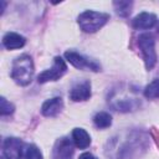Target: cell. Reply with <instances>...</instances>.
I'll use <instances>...</instances> for the list:
<instances>
[{
  "label": "cell",
  "mask_w": 159,
  "mask_h": 159,
  "mask_svg": "<svg viewBox=\"0 0 159 159\" xmlns=\"http://www.w3.org/2000/svg\"><path fill=\"white\" fill-rule=\"evenodd\" d=\"M34 76V62L31 56L24 53L16 57L11 65V78L20 86L31 83Z\"/></svg>",
  "instance_id": "1"
},
{
  "label": "cell",
  "mask_w": 159,
  "mask_h": 159,
  "mask_svg": "<svg viewBox=\"0 0 159 159\" xmlns=\"http://www.w3.org/2000/svg\"><path fill=\"white\" fill-rule=\"evenodd\" d=\"M108 102L111 106L119 112H132L135 111L140 106V98L134 94L130 89H114L108 97Z\"/></svg>",
  "instance_id": "2"
},
{
  "label": "cell",
  "mask_w": 159,
  "mask_h": 159,
  "mask_svg": "<svg viewBox=\"0 0 159 159\" xmlns=\"http://www.w3.org/2000/svg\"><path fill=\"white\" fill-rule=\"evenodd\" d=\"M109 20V15L106 12H99L94 10H86L81 12L77 17V22L82 31L92 34L103 27Z\"/></svg>",
  "instance_id": "3"
},
{
  "label": "cell",
  "mask_w": 159,
  "mask_h": 159,
  "mask_svg": "<svg viewBox=\"0 0 159 159\" xmlns=\"http://www.w3.org/2000/svg\"><path fill=\"white\" fill-rule=\"evenodd\" d=\"M138 46L142 51L145 68L152 70L157 63V53H155V40L152 34L144 32L138 37Z\"/></svg>",
  "instance_id": "4"
},
{
  "label": "cell",
  "mask_w": 159,
  "mask_h": 159,
  "mask_svg": "<svg viewBox=\"0 0 159 159\" xmlns=\"http://www.w3.org/2000/svg\"><path fill=\"white\" fill-rule=\"evenodd\" d=\"M66 71H67V66H66L65 60L62 57H60V56H56L55 60H53L52 67L48 68V70L42 71L37 76V81H39V83H46V82H50V81H57L66 73Z\"/></svg>",
  "instance_id": "5"
},
{
  "label": "cell",
  "mask_w": 159,
  "mask_h": 159,
  "mask_svg": "<svg viewBox=\"0 0 159 159\" xmlns=\"http://www.w3.org/2000/svg\"><path fill=\"white\" fill-rule=\"evenodd\" d=\"M65 58L76 68L78 70H91V71H101V66L93 61V60H89L87 57H84L83 55L76 52V51H66L65 52Z\"/></svg>",
  "instance_id": "6"
},
{
  "label": "cell",
  "mask_w": 159,
  "mask_h": 159,
  "mask_svg": "<svg viewBox=\"0 0 159 159\" xmlns=\"http://www.w3.org/2000/svg\"><path fill=\"white\" fill-rule=\"evenodd\" d=\"M25 143L15 137H9L2 142V155L6 159H19Z\"/></svg>",
  "instance_id": "7"
},
{
  "label": "cell",
  "mask_w": 159,
  "mask_h": 159,
  "mask_svg": "<svg viewBox=\"0 0 159 159\" xmlns=\"http://www.w3.org/2000/svg\"><path fill=\"white\" fill-rule=\"evenodd\" d=\"M73 144L72 142L63 137L61 139H57V142L53 145L52 149V159H72L73 158Z\"/></svg>",
  "instance_id": "8"
},
{
  "label": "cell",
  "mask_w": 159,
  "mask_h": 159,
  "mask_svg": "<svg viewBox=\"0 0 159 159\" xmlns=\"http://www.w3.org/2000/svg\"><path fill=\"white\" fill-rule=\"evenodd\" d=\"M68 97L73 102H82V101L89 99V97H91V82L89 81H82V82L73 84V87L70 89Z\"/></svg>",
  "instance_id": "9"
},
{
  "label": "cell",
  "mask_w": 159,
  "mask_h": 159,
  "mask_svg": "<svg viewBox=\"0 0 159 159\" xmlns=\"http://www.w3.org/2000/svg\"><path fill=\"white\" fill-rule=\"evenodd\" d=\"M127 140L124 143L120 144V147H118V154H117V159H129V155L133 154V152H135L134 149H132L133 147L134 148H140V143H143V138L140 137H133V138H125Z\"/></svg>",
  "instance_id": "10"
},
{
  "label": "cell",
  "mask_w": 159,
  "mask_h": 159,
  "mask_svg": "<svg viewBox=\"0 0 159 159\" xmlns=\"http://www.w3.org/2000/svg\"><path fill=\"white\" fill-rule=\"evenodd\" d=\"M157 16L152 12H140L132 20V26L137 30H148L157 25Z\"/></svg>",
  "instance_id": "11"
},
{
  "label": "cell",
  "mask_w": 159,
  "mask_h": 159,
  "mask_svg": "<svg viewBox=\"0 0 159 159\" xmlns=\"http://www.w3.org/2000/svg\"><path fill=\"white\" fill-rule=\"evenodd\" d=\"M63 108V101L61 97H53L43 102L41 106V113L45 117H55Z\"/></svg>",
  "instance_id": "12"
},
{
  "label": "cell",
  "mask_w": 159,
  "mask_h": 159,
  "mask_svg": "<svg viewBox=\"0 0 159 159\" xmlns=\"http://www.w3.org/2000/svg\"><path fill=\"white\" fill-rule=\"evenodd\" d=\"M26 42V39L16 32H6L2 37V45L7 50H16L21 48Z\"/></svg>",
  "instance_id": "13"
},
{
  "label": "cell",
  "mask_w": 159,
  "mask_h": 159,
  "mask_svg": "<svg viewBox=\"0 0 159 159\" xmlns=\"http://www.w3.org/2000/svg\"><path fill=\"white\" fill-rule=\"evenodd\" d=\"M72 140L80 149H86L91 144V137L83 128H75L72 130Z\"/></svg>",
  "instance_id": "14"
},
{
  "label": "cell",
  "mask_w": 159,
  "mask_h": 159,
  "mask_svg": "<svg viewBox=\"0 0 159 159\" xmlns=\"http://www.w3.org/2000/svg\"><path fill=\"white\" fill-rule=\"evenodd\" d=\"M19 159H43V157L35 144H25Z\"/></svg>",
  "instance_id": "15"
},
{
  "label": "cell",
  "mask_w": 159,
  "mask_h": 159,
  "mask_svg": "<svg viewBox=\"0 0 159 159\" xmlns=\"http://www.w3.org/2000/svg\"><path fill=\"white\" fill-rule=\"evenodd\" d=\"M93 123H94V125L97 128L104 129V128L111 127V124H112V117L107 112H98L93 117Z\"/></svg>",
  "instance_id": "16"
},
{
  "label": "cell",
  "mask_w": 159,
  "mask_h": 159,
  "mask_svg": "<svg viewBox=\"0 0 159 159\" xmlns=\"http://www.w3.org/2000/svg\"><path fill=\"white\" fill-rule=\"evenodd\" d=\"M144 97L148 99H155L159 98V78L153 80L149 84L144 88Z\"/></svg>",
  "instance_id": "17"
},
{
  "label": "cell",
  "mask_w": 159,
  "mask_h": 159,
  "mask_svg": "<svg viewBox=\"0 0 159 159\" xmlns=\"http://www.w3.org/2000/svg\"><path fill=\"white\" fill-rule=\"evenodd\" d=\"M113 6L116 9V12L122 16V17H127L130 11H132V6H133V2L132 1H113Z\"/></svg>",
  "instance_id": "18"
},
{
  "label": "cell",
  "mask_w": 159,
  "mask_h": 159,
  "mask_svg": "<svg viewBox=\"0 0 159 159\" xmlns=\"http://www.w3.org/2000/svg\"><path fill=\"white\" fill-rule=\"evenodd\" d=\"M14 104L11 102H9L5 97H1L0 98V113L1 116H9L11 113H14Z\"/></svg>",
  "instance_id": "19"
},
{
  "label": "cell",
  "mask_w": 159,
  "mask_h": 159,
  "mask_svg": "<svg viewBox=\"0 0 159 159\" xmlns=\"http://www.w3.org/2000/svg\"><path fill=\"white\" fill-rule=\"evenodd\" d=\"M78 159H98V158H96L92 153H83V154L80 155Z\"/></svg>",
  "instance_id": "20"
},
{
  "label": "cell",
  "mask_w": 159,
  "mask_h": 159,
  "mask_svg": "<svg viewBox=\"0 0 159 159\" xmlns=\"http://www.w3.org/2000/svg\"><path fill=\"white\" fill-rule=\"evenodd\" d=\"M157 30H158V32H159V21L157 22Z\"/></svg>",
  "instance_id": "21"
},
{
  "label": "cell",
  "mask_w": 159,
  "mask_h": 159,
  "mask_svg": "<svg viewBox=\"0 0 159 159\" xmlns=\"http://www.w3.org/2000/svg\"><path fill=\"white\" fill-rule=\"evenodd\" d=\"M1 159H6V158H5V157H4V155H2V157H1Z\"/></svg>",
  "instance_id": "22"
}]
</instances>
